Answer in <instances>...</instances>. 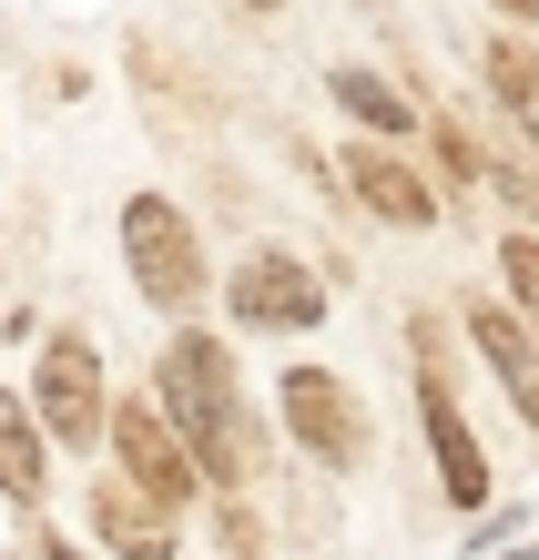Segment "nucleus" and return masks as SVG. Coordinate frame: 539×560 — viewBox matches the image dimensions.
<instances>
[{
	"label": "nucleus",
	"instance_id": "11",
	"mask_svg": "<svg viewBox=\"0 0 539 560\" xmlns=\"http://www.w3.org/2000/svg\"><path fill=\"white\" fill-rule=\"evenodd\" d=\"M42 428H31V408L0 387V500H42Z\"/></svg>",
	"mask_w": 539,
	"mask_h": 560
},
{
	"label": "nucleus",
	"instance_id": "13",
	"mask_svg": "<svg viewBox=\"0 0 539 560\" xmlns=\"http://www.w3.org/2000/svg\"><path fill=\"white\" fill-rule=\"evenodd\" d=\"M499 285H509V316L539 337V235H499Z\"/></svg>",
	"mask_w": 539,
	"mask_h": 560
},
{
	"label": "nucleus",
	"instance_id": "3",
	"mask_svg": "<svg viewBox=\"0 0 539 560\" xmlns=\"http://www.w3.org/2000/svg\"><path fill=\"white\" fill-rule=\"evenodd\" d=\"M21 408H31V428H42L51 448H92L103 439L113 377H103V357H92V337H51L42 368H31V387H21Z\"/></svg>",
	"mask_w": 539,
	"mask_h": 560
},
{
	"label": "nucleus",
	"instance_id": "18",
	"mask_svg": "<svg viewBox=\"0 0 539 560\" xmlns=\"http://www.w3.org/2000/svg\"><path fill=\"white\" fill-rule=\"evenodd\" d=\"M509 560H539V550H509Z\"/></svg>",
	"mask_w": 539,
	"mask_h": 560
},
{
	"label": "nucleus",
	"instance_id": "14",
	"mask_svg": "<svg viewBox=\"0 0 539 560\" xmlns=\"http://www.w3.org/2000/svg\"><path fill=\"white\" fill-rule=\"evenodd\" d=\"M489 82H499V103H509L519 122H539V61H529V42H489Z\"/></svg>",
	"mask_w": 539,
	"mask_h": 560
},
{
	"label": "nucleus",
	"instance_id": "8",
	"mask_svg": "<svg viewBox=\"0 0 539 560\" xmlns=\"http://www.w3.org/2000/svg\"><path fill=\"white\" fill-rule=\"evenodd\" d=\"M92 540L113 560H174V510L143 500L132 479H92Z\"/></svg>",
	"mask_w": 539,
	"mask_h": 560
},
{
	"label": "nucleus",
	"instance_id": "16",
	"mask_svg": "<svg viewBox=\"0 0 539 560\" xmlns=\"http://www.w3.org/2000/svg\"><path fill=\"white\" fill-rule=\"evenodd\" d=\"M499 11H509V21H529V11H539V0H499Z\"/></svg>",
	"mask_w": 539,
	"mask_h": 560
},
{
	"label": "nucleus",
	"instance_id": "17",
	"mask_svg": "<svg viewBox=\"0 0 539 560\" xmlns=\"http://www.w3.org/2000/svg\"><path fill=\"white\" fill-rule=\"evenodd\" d=\"M245 11H276V0H245Z\"/></svg>",
	"mask_w": 539,
	"mask_h": 560
},
{
	"label": "nucleus",
	"instance_id": "9",
	"mask_svg": "<svg viewBox=\"0 0 539 560\" xmlns=\"http://www.w3.org/2000/svg\"><path fill=\"white\" fill-rule=\"evenodd\" d=\"M418 418H427V448H437V489H448L458 510H479L489 500V458H479V439H468V418H458V398L448 387H418Z\"/></svg>",
	"mask_w": 539,
	"mask_h": 560
},
{
	"label": "nucleus",
	"instance_id": "12",
	"mask_svg": "<svg viewBox=\"0 0 539 560\" xmlns=\"http://www.w3.org/2000/svg\"><path fill=\"white\" fill-rule=\"evenodd\" d=\"M336 103H347V113H356V122H366V133H377V143L418 133V103H408V92H397V82L356 72V61H347V72H336Z\"/></svg>",
	"mask_w": 539,
	"mask_h": 560
},
{
	"label": "nucleus",
	"instance_id": "7",
	"mask_svg": "<svg viewBox=\"0 0 539 560\" xmlns=\"http://www.w3.org/2000/svg\"><path fill=\"white\" fill-rule=\"evenodd\" d=\"M347 184H356V205L377 214V224H397V235H427V224H437L427 174H418L408 153H387V143H356L347 153Z\"/></svg>",
	"mask_w": 539,
	"mask_h": 560
},
{
	"label": "nucleus",
	"instance_id": "15",
	"mask_svg": "<svg viewBox=\"0 0 539 560\" xmlns=\"http://www.w3.org/2000/svg\"><path fill=\"white\" fill-rule=\"evenodd\" d=\"M427 143H437V163H448V184H468V174H479V163H489L479 143H468V133H458V122H437V133H427Z\"/></svg>",
	"mask_w": 539,
	"mask_h": 560
},
{
	"label": "nucleus",
	"instance_id": "2",
	"mask_svg": "<svg viewBox=\"0 0 539 560\" xmlns=\"http://www.w3.org/2000/svg\"><path fill=\"white\" fill-rule=\"evenodd\" d=\"M122 266H132L153 316H194V295H204V245H194V214L174 205V194H132L122 205Z\"/></svg>",
	"mask_w": 539,
	"mask_h": 560
},
{
	"label": "nucleus",
	"instance_id": "6",
	"mask_svg": "<svg viewBox=\"0 0 539 560\" xmlns=\"http://www.w3.org/2000/svg\"><path fill=\"white\" fill-rule=\"evenodd\" d=\"M285 428H295V448L326 458V469H347L356 458V408H347V377H326V368H285Z\"/></svg>",
	"mask_w": 539,
	"mask_h": 560
},
{
	"label": "nucleus",
	"instance_id": "5",
	"mask_svg": "<svg viewBox=\"0 0 539 560\" xmlns=\"http://www.w3.org/2000/svg\"><path fill=\"white\" fill-rule=\"evenodd\" d=\"M224 306L245 316V326H265V337H306V326H326V285L295 266V255H276V245H255L245 266H234V285H224Z\"/></svg>",
	"mask_w": 539,
	"mask_h": 560
},
{
	"label": "nucleus",
	"instance_id": "10",
	"mask_svg": "<svg viewBox=\"0 0 539 560\" xmlns=\"http://www.w3.org/2000/svg\"><path fill=\"white\" fill-rule=\"evenodd\" d=\"M468 337H479V357L499 368V387L519 398V418L539 428V337H529L509 306H468Z\"/></svg>",
	"mask_w": 539,
	"mask_h": 560
},
{
	"label": "nucleus",
	"instance_id": "1",
	"mask_svg": "<svg viewBox=\"0 0 539 560\" xmlns=\"http://www.w3.org/2000/svg\"><path fill=\"white\" fill-rule=\"evenodd\" d=\"M153 408L174 418V439L194 448V479H214V489H245L255 479V418L245 398H234V357L224 337H204V326H174L153 357Z\"/></svg>",
	"mask_w": 539,
	"mask_h": 560
},
{
	"label": "nucleus",
	"instance_id": "4",
	"mask_svg": "<svg viewBox=\"0 0 539 560\" xmlns=\"http://www.w3.org/2000/svg\"><path fill=\"white\" fill-rule=\"evenodd\" d=\"M103 439H113V458H122V479L143 489V500H163V510H184L194 489H204V479H194V448L174 439V418L153 408V387H143V398H113Z\"/></svg>",
	"mask_w": 539,
	"mask_h": 560
}]
</instances>
